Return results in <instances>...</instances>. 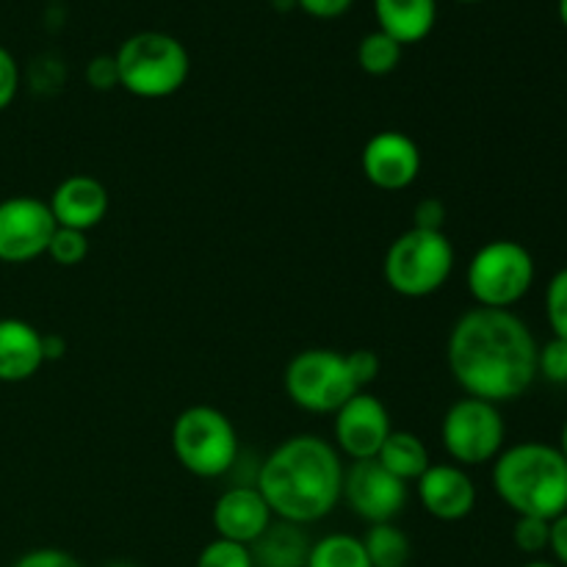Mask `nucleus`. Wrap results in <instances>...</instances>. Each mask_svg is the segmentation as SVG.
<instances>
[{"instance_id": "6e6552de", "label": "nucleus", "mask_w": 567, "mask_h": 567, "mask_svg": "<svg viewBox=\"0 0 567 567\" xmlns=\"http://www.w3.org/2000/svg\"><path fill=\"white\" fill-rule=\"evenodd\" d=\"M441 441L460 468L493 463L504 452V441H507V421H504L502 408L485 399H457L443 415Z\"/></svg>"}, {"instance_id": "c756f323", "label": "nucleus", "mask_w": 567, "mask_h": 567, "mask_svg": "<svg viewBox=\"0 0 567 567\" xmlns=\"http://www.w3.org/2000/svg\"><path fill=\"white\" fill-rule=\"evenodd\" d=\"M86 81L89 86L97 89V92H109V89L120 86V70H116L114 55H94L86 66Z\"/></svg>"}, {"instance_id": "7ed1b4c3", "label": "nucleus", "mask_w": 567, "mask_h": 567, "mask_svg": "<svg viewBox=\"0 0 567 567\" xmlns=\"http://www.w3.org/2000/svg\"><path fill=\"white\" fill-rule=\"evenodd\" d=\"M493 491L515 515L559 518L567 513V460L543 441L504 446L493 460Z\"/></svg>"}, {"instance_id": "f704fd0d", "label": "nucleus", "mask_w": 567, "mask_h": 567, "mask_svg": "<svg viewBox=\"0 0 567 567\" xmlns=\"http://www.w3.org/2000/svg\"><path fill=\"white\" fill-rule=\"evenodd\" d=\"M554 563L559 567H567V513L551 520V543H548Z\"/></svg>"}, {"instance_id": "b1692460", "label": "nucleus", "mask_w": 567, "mask_h": 567, "mask_svg": "<svg viewBox=\"0 0 567 567\" xmlns=\"http://www.w3.org/2000/svg\"><path fill=\"white\" fill-rule=\"evenodd\" d=\"M44 255H48V258L59 266L83 264L89 255L86 233L70 230V227H55L53 238H50V244H48V252Z\"/></svg>"}, {"instance_id": "f3484780", "label": "nucleus", "mask_w": 567, "mask_h": 567, "mask_svg": "<svg viewBox=\"0 0 567 567\" xmlns=\"http://www.w3.org/2000/svg\"><path fill=\"white\" fill-rule=\"evenodd\" d=\"M42 365V332L22 319H0V382H25Z\"/></svg>"}, {"instance_id": "aec40b11", "label": "nucleus", "mask_w": 567, "mask_h": 567, "mask_svg": "<svg viewBox=\"0 0 567 567\" xmlns=\"http://www.w3.org/2000/svg\"><path fill=\"white\" fill-rule=\"evenodd\" d=\"M382 465L391 471L393 476H399L402 482H419L424 476V471L432 465L430 449L421 441L419 435L404 430H393L388 435V441L382 443L380 454H377Z\"/></svg>"}, {"instance_id": "473e14b6", "label": "nucleus", "mask_w": 567, "mask_h": 567, "mask_svg": "<svg viewBox=\"0 0 567 567\" xmlns=\"http://www.w3.org/2000/svg\"><path fill=\"white\" fill-rule=\"evenodd\" d=\"M446 225V205L437 197H426L415 205L413 210V227L419 230H443Z\"/></svg>"}, {"instance_id": "39448f33", "label": "nucleus", "mask_w": 567, "mask_h": 567, "mask_svg": "<svg viewBox=\"0 0 567 567\" xmlns=\"http://www.w3.org/2000/svg\"><path fill=\"white\" fill-rule=\"evenodd\" d=\"M172 452L177 463L199 480L230 474L241 457L236 426L210 404H194L177 415L172 424Z\"/></svg>"}, {"instance_id": "4468645a", "label": "nucleus", "mask_w": 567, "mask_h": 567, "mask_svg": "<svg viewBox=\"0 0 567 567\" xmlns=\"http://www.w3.org/2000/svg\"><path fill=\"white\" fill-rule=\"evenodd\" d=\"M419 502L426 513L443 524H454L474 513L476 485L468 471L454 463H432L419 482Z\"/></svg>"}, {"instance_id": "9d476101", "label": "nucleus", "mask_w": 567, "mask_h": 567, "mask_svg": "<svg viewBox=\"0 0 567 567\" xmlns=\"http://www.w3.org/2000/svg\"><path fill=\"white\" fill-rule=\"evenodd\" d=\"M347 504L365 524H393L408 507V482L393 476L380 460H354L343 468V493Z\"/></svg>"}, {"instance_id": "ea45409f", "label": "nucleus", "mask_w": 567, "mask_h": 567, "mask_svg": "<svg viewBox=\"0 0 567 567\" xmlns=\"http://www.w3.org/2000/svg\"><path fill=\"white\" fill-rule=\"evenodd\" d=\"M105 567H138V565H133V563H111V565H105Z\"/></svg>"}, {"instance_id": "c9c22d12", "label": "nucleus", "mask_w": 567, "mask_h": 567, "mask_svg": "<svg viewBox=\"0 0 567 567\" xmlns=\"http://www.w3.org/2000/svg\"><path fill=\"white\" fill-rule=\"evenodd\" d=\"M66 352V341L61 336H42V354L44 363H53V360H61Z\"/></svg>"}, {"instance_id": "f257e3e1", "label": "nucleus", "mask_w": 567, "mask_h": 567, "mask_svg": "<svg viewBox=\"0 0 567 567\" xmlns=\"http://www.w3.org/2000/svg\"><path fill=\"white\" fill-rule=\"evenodd\" d=\"M537 349L535 332L518 313L471 308L449 332L446 360L465 396L502 408L535 385Z\"/></svg>"}, {"instance_id": "f8f14e48", "label": "nucleus", "mask_w": 567, "mask_h": 567, "mask_svg": "<svg viewBox=\"0 0 567 567\" xmlns=\"http://www.w3.org/2000/svg\"><path fill=\"white\" fill-rule=\"evenodd\" d=\"M391 432V413L369 391H358L336 413V449L352 463L354 460H374Z\"/></svg>"}, {"instance_id": "dca6fc26", "label": "nucleus", "mask_w": 567, "mask_h": 567, "mask_svg": "<svg viewBox=\"0 0 567 567\" xmlns=\"http://www.w3.org/2000/svg\"><path fill=\"white\" fill-rule=\"evenodd\" d=\"M48 208L59 227L89 233L109 214V188L92 175H70L53 188Z\"/></svg>"}, {"instance_id": "423d86ee", "label": "nucleus", "mask_w": 567, "mask_h": 567, "mask_svg": "<svg viewBox=\"0 0 567 567\" xmlns=\"http://www.w3.org/2000/svg\"><path fill=\"white\" fill-rule=\"evenodd\" d=\"M454 271V247L443 230L410 227L388 247L382 277L399 297L424 299L441 291Z\"/></svg>"}, {"instance_id": "ddd939ff", "label": "nucleus", "mask_w": 567, "mask_h": 567, "mask_svg": "<svg viewBox=\"0 0 567 567\" xmlns=\"http://www.w3.org/2000/svg\"><path fill=\"white\" fill-rule=\"evenodd\" d=\"M360 166L380 192H404L421 175V147L402 131H382L365 142Z\"/></svg>"}, {"instance_id": "6ab92c4d", "label": "nucleus", "mask_w": 567, "mask_h": 567, "mask_svg": "<svg viewBox=\"0 0 567 567\" xmlns=\"http://www.w3.org/2000/svg\"><path fill=\"white\" fill-rule=\"evenodd\" d=\"M310 537L305 526L275 518L269 529L249 546L255 567H308Z\"/></svg>"}, {"instance_id": "58836bf2", "label": "nucleus", "mask_w": 567, "mask_h": 567, "mask_svg": "<svg viewBox=\"0 0 567 567\" xmlns=\"http://www.w3.org/2000/svg\"><path fill=\"white\" fill-rule=\"evenodd\" d=\"M557 11H559V20H563V25L567 28V0H559Z\"/></svg>"}, {"instance_id": "1a4fd4ad", "label": "nucleus", "mask_w": 567, "mask_h": 567, "mask_svg": "<svg viewBox=\"0 0 567 567\" xmlns=\"http://www.w3.org/2000/svg\"><path fill=\"white\" fill-rule=\"evenodd\" d=\"M286 393L305 413L336 415L358 393L347 369V354L336 349H305L288 363Z\"/></svg>"}, {"instance_id": "a19ab883", "label": "nucleus", "mask_w": 567, "mask_h": 567, "mask_svg": "<svg viewBox=\"0 0 567 567\" xmlns=\"http://www.w3.org/2000/svg\"><path fill=\"white\" fill-rule=\"evenodd\" d=\"M457 3H482V0H457Z\"/></svg>"}, {"instance_id": "f03ea898", "label": "nucleus", "mask_w": 567, "mask_h": 567, "mask_svg": "<svg viewBox=\"0 0 567 567\" xmlns=\"http://www.w3.org/2000/svg\"><path fill=\"white\" fill-rule=\"evenodd\" d=\"M343 460L319 435H293L260 463L255 487L271 515L297 526L319 524L341 502Z\"/></svg>"}, {"instance_id": "e433bc0d", "label": "nucleus", "mask_w": 567, "mask_h": 567, "mask_svg": "<svg viewBox=\"0 0 567 567\" xmlns=\"http://www.w3.org/2000/svg\"><path fill=\"white\" fill-rule=\"evenodd\" d=\"M559 452H563V457L567 460V419H565V424H563V432H559Z\"/></svg>"}, {"instance_id": "7c9ffc66", "label": "nucleus", "mask_w": 567, "mask_h": 567, "mask_svg": "<svg viewBox=\"0 0 567 567\" xmlns=\"http://www.w3.org/2000/svg\"><path fill=\"white\" fill-rule=\"evenodd\" d=\"M14 567H83V563L61 548H33V551L22 554Z\"/></svg>"}, {"instance_id": "4c0bfd02", "label": "nucleus", "mask_w": 567, "mask_h": 567, "mask_svg": "<svg viewBox=\"0 0 567 567\" xmlns=\"http://www.w3.org/2000/svg\"><path fill=\"white\" fill-rule=\"evenodd\" d=\"M524 567H559L557 563H548V559H532V563H526Z\"/></svg>"}, {"instance_id": "a211bd4d", "label": "nucleus", "mask_w": 567, "mask_h": 567, "mask_svg": "<svg viewBox=\"0 0 567 567\" xmlns=\"http://www.w3.org/2000/svg\"><path fill=\"white\" fill-rule=\"evenodd\" d=\"M380 31L399 44H419L435 31L437 0H374Z\"/></svg>"}, {"instance_id": "cd10ccee", "label": "nucleus", "mask_w": 567, "mask_h": 567, "mask_svg": "<svg viewBox=\"0 0 567 567\" xmlns=\"http://www.w3.org/2000/svg\"><path fill=\"white\" fill-rule=\"evenodd\" d=\"M537 377L551 385H567V341L551 338L537 349Z\"/></svg>"}, {"instance_id": "0eeeda50", "label": "nucleus", "mask_w": 567, "mask_h": 567, "mask_svg": "<svg viewBox=\"0 0 567 567\" xmlns=\"http://www.w3.org/2000/svg\"><path fill=\"white\" fill-rule=\"evenodd\" d=\"M537 277L535 255L513 238H493L474 252L465 286L476 308L513 310L532 291Z\"/></svg>"}, {"instance_id": "2f4dec72", "label": "nucleus", "mask_w": 567, "mask_h": 567, "mask_svg": "<svg viewBox=\"0 0 567 567\" xmlns=\"http://www.w3.org/2000/svg\"><path fill=\"white\" fill-rule=\"evenodd\" d=\"M17 89H20V66L9 50L0 48V111L14 103Z\"/></svg>"}, {"instance_id": "bb28decb", "label": "nucleus", "mask_w": 567, "mask_h": 567, "mask_svg": "<svg viewBox=\"0 0 567 567\" xmlns=\"http://www.w3.org/2000/svg\"><path fill=\"white\" fill-rule=\"evenodd\" d=\"M546 321L551 327V338L567 341V266L546 286Z\"/></svg>"}, {"instance_id": "a878e982", "label": "nucleus", "mask_w": 567, "mask_h": 567, "mask_svg": "<svg viewBox=\"0 0 567 567\" xmlns=\"http://www.w3.org/2000/svg\"><path fill=\"white\" fill-rule=\"evenodd\" d=\"M194 567H255V565H252V554H249V546L216 537V540H210L208 546L199 551L197 565Z\"/></svg>"}, {"instance_id": "393cba45", "label": "nucleus", "mask_w": 567, "mask_h": 567, "mask_svg": "<svg viewBox=\"0 0 567 567\" xmlns=\"http://www.w3.org/2000/svg\"><path fill=\"white\" fill-rule=\"evenodd\" d=\"M513 543L518 551L529 554V557H540L543 551H548V543H551V520L518 515L513 526Z\"/></svg>"}, {"instance_id": "c85d7f7f", "label": "nucleus", "mask_w": 567, "mask_h": 567, "mask_svg": "<svg viewBox=\"0 0 567 567\" xmlns=\"http://www.w3.org/2000/svg\"><path fill=\"white\" fill-rule=\"evenodd\" d=\"M347 369L358 391H365L380 377V358L371 349H354V352L347 354Z\"/></svg>"}, {"instance_id": "4be33fe9", "label": "nucleus", "mask_w": 567, "mask_h": 567, "mask_svg": "<svg viewBox=\"0 0 567 567\" xmlns=\"http://www.w3.org/2000/svg\"><path fill=\"white\" fill-rule=\"evenodd\" d=\"M308 567H371V563L360 537L336 532L310 546Z\"/></svg>"}, {"instance_id": "20e7f679", "label": "nucleus", "mask_w": 567, "mask_h": 567, "mask_svg": "<svg viewBox=\"0 0 567 567\" xmlns=\"http://www.w3.org/2000/svg\"><path fill=\"white\" fill-rule=\"evenodd\" d=\"M120 86L142 100H164L181 92L192 72L186 44L164 31H138L114 53Z\"/></svg>"}, {"instance_id": "412c9836", "label": "nucleus", "mask_w": 567, "mask_h": 567, "mask_svg": "<svg viewBox=\"0 0 567 567\" xmlns=\"http://www.w3.org/2000/svg\"><path fill=\"white\" fill-rule=\"evenodd\" d=\"M360 540L371 567H408L413 559V543L396 524H371Z\"/></svg>"}, {"instance_id": "5701e85b", "label": "nucleus", "mask_w": 567, "mask_h": 567, "mask_svg": "<svg viewBox=\"0 0 567 567\" xmlns=\"http://www.w3.org/2000/svg\"><path fill=\"white\" fill-rule=\"evenodd\" d=\"M399 61H402V44H399L396 39L388 37V33H382L380 28L360 39L358 64L365 75H391L399 66Z\"/></svg>"}, {"instance_id": "2eb2a0df", "label": "nucleus", "mask_w": 567, "mask_h": 567, "mask_svg": "<svg viewBox=\"0 0 567 567\" xmlns=\"http://www.w3.org/2000/svg\"><path fill=\"white\" fill-rule=\"evenodd\" d=\"M210 520H214L216 537L241 543V546H252V543L269 529L275 515H271L269 504L260 496L258 487L233 485L216 498Z\"/></svg>"}, {"instance_id": "9b49d317", "label": "nucleus", "mask_w": 567, "mask_h": 567, "mask_svg": "<svg viewBox=\"0 0 567 567\" xmlns=\"http://www.w3.org/2000/svg\"><path fill=\"white\" fill-rule=\"evenodd\" d=\"M55 219L48 203L37 197H9L0 203V260L31 264L48 252L55 233Z\"/></svg>"}, {"instance_id": "72a5a7b5", "label": "nucleus", "mask_w": 567, "mask_h": 567, "mask_svg": "<svg viewBox=\"0 0 567 567\" xmlns=\"http://www.w3.org/2000/svg\"><path fill=\"white\" fill-rule=\"evenodd\" d=\"M297 6L316 20H338L352 9L354 0H297Z\"/></svg>"}]
</instances>
